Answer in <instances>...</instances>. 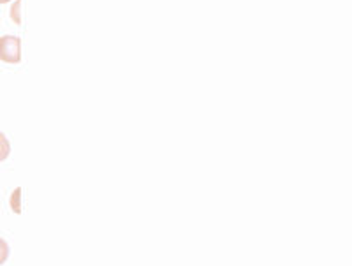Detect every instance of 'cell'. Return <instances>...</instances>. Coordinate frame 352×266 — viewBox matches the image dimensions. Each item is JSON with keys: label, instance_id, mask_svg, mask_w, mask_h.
Wrapping results in <instances>:
<instances>
[{"label": "cell", "instance_id": "cell-2", "mask_svg": "<svg viewBox=\"0 0 352 266\" xmlns=\"http://www.w3.org/2000/svg\"><path fill=\"white\" fill-rule=\"evenodd\" d=\"M9 205L14 214H21V187H16L12 190L11 198H9Z\"/></svg>", "mask_w": 352, "mask_h": 266}, {"label": "cell", "instance_id": "cell-5", "mask_svg": "<svg viewBox=\"0 0 352 266\" xmlns=\"http://www.w3.org/2000/svg\"><path fill=\"white\" fill-rule=\"evenodd\" d=\"M11 20L16 25H21V0H14L11 8Z\"/></svg>", "mask_w": 352, "mask_h": 266}, {"label": "cell", "instance_id": "cell-6", "mask_svg": "<svg viewBox=\"0 0 352 266\" xmlns=\"http://www.w3.org/2000/svg\"><path fill=\"white\" fill-rule=\"evenodd\" d=\"M11 0H0V4H9Z\"/></svg>", "mask_w": 352, "mask_h": 266}, {"label": "cell", "instance_id": "cell-4", "mask_svg": "<svg viewBox=\"0 0 352 266\" xmlns=\"http://www.w3.org/2000/svg\"><path fill=\"white\" fill-rule=\"evenodd\" d=\"M9 254H11V247H9V243L6 242L4 238H0V266L8 261Z\"/></svg>", "mask_w": 352, "mask_h": 266}, {"label": "cell", "instance_id": "cell-1", "mask_svg": "<svg viewBox=\"0 0 352 266\" xmlns=\"http://www.w3.org/2000/svg\"><path fill=\"white\" fill-rule=\"evenodd\" d=\"M0 60L6 64H20L21 39L16 36L0 37Z\"/></svg>", "mask_w": 352, "mask_h": 266}, {"label": "cell", "instance_id": "cell-3", "mask_svg": "<svg viewBox=\"0 0 352 266\" xmlns=\"http://www.w3.org/2000/svg\"><path fill=\"white\" fill-rule=\"evenodd\" d=\"M11 153V143H9L8 136L0 131V162H4Z\"/></svg>", "mask_w": 352, "mask_h": 266}]
</instances>
